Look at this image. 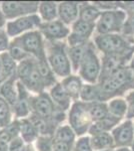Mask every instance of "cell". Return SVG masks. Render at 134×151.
Masks as SVG:
<instances>
[{
    "mask_svg": "<svg viewBox=\"0 0 134 151\" xmlns=\"http://www.w3.org/2000/svg\"><path fill=\"white\" fill-rule=\"evenodd\" d=\"M134 74L128 68H119L110 76L102 80L99 86L100 100H105L117 94H122L129 85L133 82Z\"/></svg>",
    "mask_w": 134,
    "mask_h": 151,
    "instance_id": "cell-1",
    "label": "cell"
},
{
    "mask_svg": "<svg viewBox=\"0 0 134 151\" xmlns=\"http://www.w3.org/2000/svg\"><path fill=\"white\" fill-rule=\"evenodd\" d=\"M91 115L87 104L75 103L69 114V122L73 130L78 135H82L91 127Z\"/></svg>",
    "mask_w": 134,
    "mask_h": 151,
    "instance_id": "cell-2",
    "label": "cell"
},
{
    "mask_svg": "<svg viewBox=\"0 0 134 151\" xmlns=\"http://www.w3.org/2000/svg\"><path fill=\"white\" fill-rule=\"evenodd\" d=\"M96 45L107 55H127L129 47L124 38L118 35H103L97 36Z\"/></svg>",
    "mask_w": 134,
    "mask_h": 151,
    "instance_id": "cell-3",
    "label": "cell"
},
{
    "mask_svg": "<svg viewBox=\"0 0 134 151\" xmlns=\"http://www.w3.org/2000/svg\"><path fill=\"white\" fill-rule=\"evenodd\" d=\"M125 19V13L120 10H109L101 14L97 23V30L102 35H111L121 29Z\"/></svg>",
    "mask_w": 134,
    "mask_h": 151,
    "instance_id": "cell-4",
    "label": "cell"
},
{
    "mask_svg": "<svg viewBox=\"0 0 134 151\" xmlns=\"http://www.w3.org/2000/svg\"><path fill=\"white\" fill-rule=\"evenodd\" d=\"M13 42L19 45L25 52L34 55L37 60H45L42 38L40 33L37 31L26 33L21 37L16 38Z\"/></svg>",
    "mask_w": 134,
    "mask_h": 151,
    "instance_id": "cell-5",
    "label": "cell"
},
{
    "mask_svg": "<svg viewBox=\"0 0 134 151\" xmlns=\"http://www.w3.org/2000/svg\"><path fill=\"white\" fill-rule=\"evenodd\" d=\"M100 72V63L91 45H88L80 65V75L85 81L94 83Z\"/></svg>",
    "mask_w": 134,
    "mask_h": 151,
    "instance_id": "cell-6",
    "label": "cell"
},
{
    "mask_svg": "<svg viewBox=\"0 0 134 151\" xmlns=\"http://www.w3.org/2000/svg\"><path fill=\"white\" fill-rule=\"evenodd\" d=\"M48 60L52 70L58 76L65 77L70 74V63L64 50V45L61 43L53 45L50 47Z\"/></svg>",
    "mask_w": 134,
    "mask_h": 151,
    "instance_id": "cell-7",
    "label": "cell"
},
{
    "mask_svg": "<svg viewBox=\"0 0 134 151\" xmlns=\"http://www.w3.org/2000/svg\"><path fill=\"white\" fill-rule=\"evenodd\" d=\"M30 108L33 110L34 115L46 120H50L57 116L55 114V107L52 100L48 95L43 93L36 98L31 99Z\"/></svg>",
    "mask_w": 134,
    "mask_h": 151,
    "instance_id": "cell-8",
    "label": "cell"
},
{
    "mask_svg": "<svg viewBox=\"0 0 134 151\" xmlns=\"http://www.w3.org/2000/svg\"><path fill=\"white\" fill-rule=\"evenodd\" d=\"M37 2H19L7 1L2 3V10L7 18H13L16 16L33 13L37 10Z\"/></svg>",
    "mask_w": 134,
    "mask_h": 151,
    "instance_id": "cell-9",
    "label": "cell"
},
{
    "mask_svg": "<svg viewBox=\"0 0 134 151\" xmlns=\"http://www.w3.org/2000/svg\"><path fill=\"white\" fill-rule=\"evenodd\" d=\"M114 143L117 146L127 147L134 142V125L131 121H126L115 128L112 133Z\"/></svg>",
    "mask_w": 134,
    "mask_h": 151,
    "instance_id": "cell-10",
    "label": "cell"
},
{
    "mask_svg": "<svg viewBox=\"0 0 134 151\" xmlns=\"http://www.w3.org/2000/svg\"><path fill=\"white\" fill-rule=\"evenodd\" d=\"M40 24V18L37 15H30L21 17L7 24V32L9 35L15 36L27 29L34 28Z\"/></svg>",
    "mask_w": 134,
    "mask_h": 151,
    "instance_id": "cell-11",
    "label": "cell"
},
{
    "mask_svg": "<svg viewBox=\"0 0 134 151\" xmlns=\"http://www.w3.org/2000/svg\"><path fill=\"white\" fill-rule=\"evenodd\" d=\"M17 101L14 105V110H15L16 115L18 117L27 116L30 111V99H28L27 93L25 91V87L23 84L18 83L17 84Z\"/></svg>",
    "mask_w": 134,
    "mask_h": 151,
    "instance_id": "cell-12",
    "label": "cell"
},
{
    "mask_svg": "<svg viewBox=\"0 0 134 151\" xmlns=\"http://www.w3.org/2000/svg\"><path fill=\"white\" fill-rule=\"evenodd\" d=\"M21 82L24 85V87L28 88L30 91H33L35 93H41L42 92L43 88L45 87V84L39 73V70H38L37 60H36V64L33 67V69L31 70V72Z\"/></svg>",
    "mask_w": 134,
    "mask_h": 151,
    "instance_id": "cell-13",
    "label": "cell"
},
{
    "mask_svg": "<svg viewBox=\"0 0 134 151\" xmlns=\"http://www.w3.org/2000/svg\"><path fill=\"white\" fill-rule=\"evenodd\" d=\"M41 29L48 38H52V40L63 38L69 32L68 29L60 21H52V22L45 23L41 26Z\"/></svg>",
    "mask_w": 134,
    "mask_h": 151,
    "instance_id": "cell-14",
    "label": "cell"
},
{
    "mask_svg": "<svg viewBox=\"0 0 134 151\" xmlns=\"http://www.w3.org/2000/svg\"><path fill=\"white\" fill-rule=\"evenodd\" d=\"M58 12L63 22L70 23L78 16V5L76 2H62L58 7Z\"/></svg>",
    "mask_w": 134,
    "mask_h": 151,
    "instance_id": "cell-15",
    "label": "cell"
},
{
    "mask_svg": "<svg viewBox=\"0 0 134 151\" xmlns=\"http://www.w3.org/2000/svg\"><path fill=\"white\" fill-rule=\"evenodd\" d=\"M120 119L109 115L106 117L105 119H102L100 121H96L93 125H91V127L89 128V131L92 135H96L99 133H104L107 132L108 130H110L111 128H113L116 125Z\"/></svg>",
    "mask_w": 134,
    "mask_h": 151,
    "instance_id": "cell-16",
    "label": "cell"
},
{
    "mask_svg": "<svg viewBox=\"0 0 134 151\" xmlns=\"http://www.w3.org/2000/svg\"><path fill=\"white\" fill-rule=\"evenodd\" d=\"M0 94L9 105L14 106L17 101L18 93L14 89V78H9L0 87Z\"/></svg>",
    "mask_w": 134,
    "mask_h": 151,
    "instance_id": "cell-17",
    "label": "cell"
},
{
    "mask_svg": "<svg viewBox=\"0 0 134 151\" xmlns=\"http://www.w3.org/2000/svg\"><path fill=\"white\" fill-rule=\"evenodd\" d=\"M51 98L62 110H66L69 107L70 97L66 93L62 85L57 84L51 90Z\"/></svg>",
    "mask_w": 134,
    "mask_h": 151,
    "instance_id": "cell-18",
    "label": "cell"
},
{
    "mask_svg": "<svg viewBox=\"0 0 134 151\" xmlns=\"http://www.w3.org/2000/svg\"><path fill=\"white\" fill-rule=\"evenodd\" d=\"M62 86L66 91V93L69 95V97H71L73 99H77L81 94L82 84L78 77L70 76V77L66 78L63 81Z\"/></svg>",
    "mask_w": 134,
    "mask_h": 151,
    "instance_id": "cell-19",
    "label": "cell"
},
{
    "mask_svg": "<svg viewBox=\"0 0 134 151\" xmlns=\"http://www.w3.org/2000/svg\"><path fill=\"white\" fill-rule=\"evenodd\" d=\"M92 148L97 150H105L114 146L113 137L109 133H99L96 135H93V138L91 139Z\"/></svg>",
    "mask_w": 134,
    "mask_h": 151,
    "instance_id": "cell-20",
    "label": "cell"
},
{
    "mask_svg": "<svg viewBox=\"0 0 134 151\" xmlns=\"http://www.w3.org/2000/svg\"><path fill=\"white\" fill-rule=\"evenodd\" d=\"M89 109V113L91 115L92 120L100 121L102 119H105L106 117H108L109 114L108 111V106L104 103H98V102H93L91 104H87Z\"/></svg>",
    "mask_w": 134,
    "mask_h": 151,
    "instance_id": "cell-21",
    "label": "cell"
},
{
    "mask_svg": "<svg viewBox=\"0 0 134 151\" xmlns=\"http://www.w3.org/2000/svg\"><path fill=\"white\" fill-rule=\"evenodd\" d=\"M108 111L111 116L121 119L127 114V103L122 99H115L109 103Z\"/></svg>",
    "mask_w": 134,
    "mask_h": 151,
    "instance_id": "cell-22",
    "label": "cell"
},
{
    "mask_svg": "<svg viewBox=\"0 0 134 151\" xmlns=\"http://www.w3.org/2000/svg\"><path fill=\"white\" fill-rule=\"evenodd\" d=\"M20 132L22 134V138L26 142H32L36 139L38 132L30 120H23L20 122Z\"/></svg>",
    "mask_w": 134,
    "mask_h": 151,
    "instance_id": "cell-23",
    "label": "cell"
},
{
    "mask_svg": "<svg viewBox=\"0 0 134 151\" xmlns=\"http://www.w3.org/2000/svg\"><path fill=\"white\" fill-rule=\"evenodd\" d=\"M0 60H1L2 68H3L4 74H5L6 78H14V75L17 72L16 65L14 60L11 58V55L9 53H2L0 55Z\"/></svg>",
    "mask_w": 134,
    "mask_h": 151,
    "instance_id": "cell-24",
    "label": "cell"
},
{
    "mask_svg": "<svg viewBox=\"0 0 134 151\" xmlns=\"http://www.w3.org/2000/svg\"><path fill=\"white\" fill-rule=\"evenodd\" d=\"M94 28V24L91 22H86L83 20H77L73 25V33L83 38H86L91 35Z\"/></svg>",
    "mask_w": 134,
    "mask_h": 151,
    "instance_id": "cell-25",
    "label": "cell"
},
{
    "mask_svg": "<svg viewBox=\"0 0 134 151\" xmlns=\"http://www.w3.org/2000/svg\"><path fill=\"white\" fill-rule=\"evenodd\" d=\"M86 45H80V47H71L69 50V57L71 60L73 69L76 70L81 65V62L83 60V57L86 52Z\"/></svg>",
    "mask_w": 134,
    "mask_h": 151,
    "instance_id": "cell-26",
    "label": "cell"
},
{
    "mask_svg": "<svg viewBox=\"0 0 134 151\" xmlns=\"http://www.w3.org/2000/svg\"><path fill=\"white\" fill-rule=\"evenodd\" d=\"M37 67L39 70V73L42 77L43 81H44L45 86H50L54 83V77L52 75V72L49 69L46 60H37Z\"/></svg>",
    "mask_w": 134,
    "mask_h": 151,
    "instance_id": "cell-27",
    "label": "cell"
},
{
    "mask_svg": "<svg viewBox=\"0 0 134 151\" xmlns=\"http://www.w3.org/2000/svg\"><path fill=\"white\" fill-rule=\"evenodd\" d=\"M39 11L46 21H51L57 15V7L54 2H42L39 5Z\"/></svg>",
    "mask_w": 134,
    "mask_h": 151,
    "instance_id": "cell-28",
    "label": "cell"
},
{
    "mask_svg": "<svg viewBox=\"0 0 134 151\" xmlns=\"http://www.w3.org/2000/svg\"><path fill=\"white\" fill-rule=\"evenodd\" d=\"M80 96L84 101H98L100 100V90L97 86H84L82 87Z\"/></svg>",
    "mask_w": 134,
    "mask_h": 151,
    "instance_id": "cell-29",
    "label": "cell"
},
{
    "mask_svg": "<svg viewBox=\"0 0 134 151\" xmlns=\"http://www.w3.org/2000/svg\"><path fill=\"white\" fill-rule=\"evenodd\" d=\"M73 140H74V133H73L72 129L70 127H68V126L61 127L56 131L54 141H59V142L72 144Z\"/></svg>",
    "mask_w": 134,
    "mask_h": 151,
    "instance_id": "cell-30",
    "label": "cell"
},
{
    "mask_svg": "<svg viewBox=\"0 0 134 151\" xmlns=\"http://www.w3.org/2000/svg\"><path fill=\"white\" fill-rule=\"evenodd\" d=\"M99 10L94 6L91 5H84L80 9V20L91 22L95 20L99 16Z\"/></svg>",
    "mask_w": 134,
    "mask_h": 151,
    "instance_id": "cell-31",
    "label": "cell"
},
{
    "mask_svg": "<svg viewBox=\"0 0 134 151\" xmlns=\"http://www.w3.org/2000/svg\"><path fill=\"white\" fill-rule=\"evenodd\" d=\"M10 106L2 97H0V127H7L10 122Z\"/></svg>",
    "mask_w": 134,
    "mask_h": 151,
    "instance_id": "cell-32",
    "label": "cell"
},
{
    "mask_svg": "<svg viewBox=\"0 0 134 151\" xmlns=\"http://www.w3.org/2000/svg\"><path fill=\"white\" fill-rule=\"evenodd\" d=\"M9 55H11V58H13V60H23L27 58L28 53L24 52V50L19 47V45H17L14 42H12L10 47H9Z\"/></svg>",
    "mask_w": 134,
    "mask_h": 151,
    "instance_id": "cell-33",
    "label": "cell"
},
{
    "mask_svg": "<svg viewBox=\"0 0 134 151\" xmlns=\"http://www.w3.org/2000/svg\"><path fill=\"white\" fill-rule=\"evenodd\" d=\"M38 151H53V141L48 136H42L37 140Z\"/></svg>",
    "mask_w": 134,
    "mask_h": 151,
    "instance_id": "cell-34",
    "label": "cell"
},
{
    "mask_svg": "<svg viewBox=\"0 0 134 151\" xmlns=\"http://www.w3.org/2000/svg\"><path fill=\"white\" fill-rule=\"evenodd\" d=\"M73 151H92L91 141L88 137L81 138L77 141Z\"/></svg>",
    "mask_w": 134,
    "mask_h": 151,
    "instance_id": "cell-35",
    "label": "cell"
},
{
    "mask_svg": "<svg viewBox=\"0 0 134 151\" xmlns=\"http://www.w3.org/2000/svg\"><path fill=\"white\" fill-rule=\"evenodd\" d=\"M126 103H127V118H134V91L130 92L126 96Z\"/></svg>",
    "mask_w": 134,
    "mask_h": 151,
    "instance_id": "cell-36",
    "label": "cell"
},
{
    "mask_svg": "<svg viewBox=\"0 0 134 151\" xmlns=\"http://www.w3.org/2000/svg\"><path fill=\"white\" fill-rule=\"evenodd\" d=\"M8 151H26V147L22 139L18 137L14 138L8 146Z\"/></svg>",
    "mask_w": 134,
    "mask_h": 151,
    "instance_id": "cell-37",
    "label": "cell"
},
{
    "mask_svg": "<svg viewBox=\"0 0 134 151\" xmlns=\"http://www.w3.org/2000/svg\"><path fill=\"white\" fill-rule=\"evenodd\" d=\"M85 42H86V38L78 36V35H74V33H72V35L69 36V43L72 47H80V45H85Z\"/></svg>",
    "mask_w": 134,
    "mask_h": 151,
    "instance_id": "cell-38",
    "label": "cell"
},
{
    "mask_svg": "<svg viewBox=\"0 0 134 151\" xmlns=\"http://www.w3.org/2000/svg\"><path fill=\"white\" fill-rule=\"evenodd\" d=\"M8 47V40H7L6 35L4 31L0 30V52L5 50Z\"/></svg>",
    "mask_w": 134,
    "mask_h": 151,
    "instance_id": "cell-39",
    "label": "cell"
},
{
    "mask_svg": "<svg viewBox=\"0 0 134 151\" xmlns=\"http://www.w3.org/2000/svg\"><path fill=\"white\" fill-rule=\"evenodd\" d=\"M5 79H6V76H5V74H4V70H3V68H2L1 60H0V83H2Z\"/></svg>",
    "mask_w": 134,
    "mask_h": 151,
    "instance_id": "cell-40",
    "label": "cell"
},
{
    "mask_svg": "<svg viewBox=\"0 0 134 151\" xmlns=\"http://www.w3.org/2000/svg\"><path fill=\"white\" fill-rule=\"evenodd\" d=\"M4 24V16L3 14H2V12L0 11V27H2Z\"/></svg>",
    "mask_w": 134,
    "mask_h": 151,
    "instance_id": "cell-41",
    "label": "cell"
},
{
    "mask_svg": "<svg viewBox=\"0 0 134 151\" xmlns=\"http://www.w3.org/2000/svg\"><path fill=\"white\" fill-rule=\"evenodd\" d=\"M116 151H132V150H130L128 147H120V148H118Z\"/></svg>",
    "mask_w": 134,
    "mask_h": 151,
    "instance_id": "cell-42",
    "label": "cell"
},
{
    "mask_svg": "<svg viewBox=\"0 0 134 151\" xmlns=\"http://www.w3.org/2000/svg\"><path fill=\"white\" fill-rule=\"evenodd\" d=\"M132 151H134V142H133V144H132Z\"/></svg>",
    "mask_w": 134,
    "mask_h": 151,
    "instance_id": "cell-43",
    "label": "cell"
},
{
    "mask_svg": "<svg viewBox=\"0 0 134 151\" xmlns=\"http://www.w3.org/2000/svg\"><path fill=\"white\" fill-rule=\"evenodd\" d=\"M102 151H110V150H102Z\"/></svg>",
    "mask_w": 134,
    "mask_h": 151,
    "instance_id": "cell-44",
    "label": "cell"
}]
</instances>
